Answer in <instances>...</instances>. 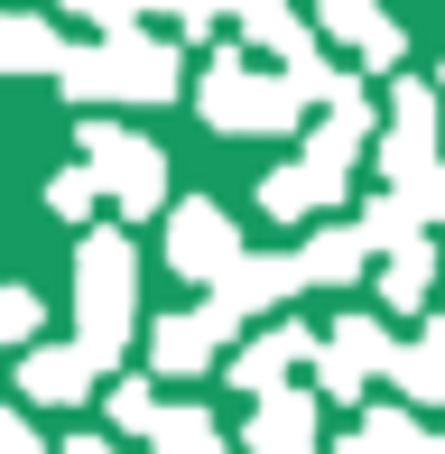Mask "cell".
I'll return each mask as SVG.
<instances>
[{
	"mask_svg": "<svg viewBox=\"0 0 445 454\" xmlns=\"http://www.w3.org/2000/svg\"><path fill=\"white\" fill-rule=\"evenodd\" d=\"M66 93L74 102H168L176 93V47L121 28V37H93V47H66Z\"/></svg>",
	"mask_w": 445,
	"mask_h": 454,
	"instance_id": "1",
	"label": "cell"
},
{
	"mask_svg": "<svg viewBox=\"0 0 445 454\" xmlns=\"http://www.w3.org/2000/svg\"><path fill=\"white\" fill-rule=\"evenodd\" d=\"M74 306H84V353L121 362V343H130V241L121 232H84V251H74Z\"/></svg>",
	"mask_w": 445,
	"mask_h": 454,
	"instance_id": "2",
	"label": "cell"
},
{
	"mask_svg": "<svg viewBox=\"0 0 445 454\" xmlns=\"http://www.w3.org/2000/svg\"><path fill=\"white\" fill-rule=\"evenodd\" d=\"M84 149H93V176L112 185V204H121L130 223H149V214H158V195H168V158H158L149 139L112 130V121H93V130H84Z\"/></svg>",
	"mask_w": 445,
	"mask_h": 454,
	"instance_id": "3",
	"label": "cell"
},
{
	"mask_svg": "<svg viewBox=\"0 0 445 454\" xmlns=\"http://www.w3.org/2000/svg\"><path fill=\"white\" fill-rule=\"evenodd\" d=\"M168 270L176 278H205L222 287L241 270V232L222 223V204H176V223H168Z\"/></svg>",
	"mask_w": 445,
	"mask_h": 454,
	"instance_id": "4",
	"label": "cell"
},
{
	"mask_svg": "<svg viewBox=\"0 0 445 454\" xmlns=\"http://www.w3.org/2000/svg\"><path fill=\"white\" fill-rule=\"evenodd\" d=\"M380 176H390L399 195H418V185L436 176V93L427 84H399L390 139H380Z\"/></svg>",
	"mask_w": 445,
	"mask_h": 454,
	"instance_id": "5",
	"label": "cell"
},
{
	"mask_svg": "<svg viewBox=\"0 0 445 454\" xmlns=\"http://www.w3.org/2000/svg\"><path fill=\"white\" fill-rule=\"evenodd\" d=\"M316 371H325V399H362L380 371H399V343L380 334L371 316H343L325 334V362H316Z\"/></svg>",
	"mask_w": 445,
	"mask_h": 454,
	"instance_id": "6",
	"label": "cell"
},
{
	"mask_svg": "<svg viewBox=\"0 0 445 454\" xmlns=\"http://www.w3.org/2000/svg\"><path fill=\"white\" fill-rule=\"evenodd\" d=\"M232 325H241V316H232L222 297L186 306V316H158V325H149V362H158V371H205V362H214V343L232 334Z\"/></svg>",
	"mask_w": 445,
	"mask_h": 454,
	"instance_id": "7",
	"label": "cell"
},
{
	"mask_svg": "<svg viewBox=\"0 0 445 454\" xmlns=\"http://www.w3.org/2000/svg\"><path fill=\"white\" fill-rule=\"evenodd\" d=\"M297 362H325V343L307 334V325H269V334L251 343V353L232 362V389H251V399H278V389H288V371Z\"/></svg>",
	"mask_w": 445,
	"mask_h": 454,
	"instance_id": "8",
	"label": "cell"
},
{
	"mask_svg": "<svg viewBox=\"0 0 445 454\" xmlns=\"http://www.w3.org/2000/svg\"><path fill=\"white\" fill-rule=\"evenodd\" d=\"M93 371H103V362H93L84 343H37V353L19 362V389L47 399V408H66V399H84V389H93Z\"/></svg>",
	"mask_w": 445,
	"mask_h": 454,
	"instance_id": "9",
	"label": "cell"
},
{
	"mask_svg": "<svg viewBox=\"0 0 445 454\" xmlns=\"http://www.w3.org/2000/svg\"><path fill=\"white\" fill-rule=\"evenodd\" d=\"M251 454H316V399H297V389H278V399L251 408Z\"/></svg>",
	"mask_w": 445,
	"mask_h": 454,
	"instance_id": "10",
	"label": "cell"
},
{
	"mask_svg": "<svg viewBox=\"0 0 445 454\" xmlns=\"http://www.w3.org/2000/svg\"><path fill=\"white\" fill-rule=\"evenodd\" d=\"M297 287H307V270H297V260H241L232 278L214 287L222 306H232V316H269L278 297H297Z\"/></svg>",
	"mask_w": 445,
	"mask_h": 454,
	"instance_id": "11",
	"label": "cell"
},
{
	"mask_svg": "<svg viewBox=\"0 0 445 454\" xmlns=\"http://www.w3.org/2000/svg\"><path fill=\"white\" fill-rule=\"evenodd\" d=\"M334 195H343V176H325V168L297 158V168H278L269 185H260V214H269V223H307V214H325Z\"/></svg>",
	"mask_w": 445,
	"mask_h": 454,
	"instance_id": "12",
	"label": "cell"
},
{
	"mask_svg": "<svg viewBox=\"0 0 445 454\" xmlns=\"http://www.w3.org/2000/svg\"><path fill=\"white\" fill-rule=\"evenodd\" d=\"M325 28L353 37L362 66H399V47H409V37H399V19H380V0H325Z\"/></svg>",
	"mask_w": 445,
	"mask_h": 454,
	"instance_id": "13",
	"label": "cell"
},
{
	"mask_svg": "<svg viewBox=\"0 0 445 454\" xmlns=\"http://www.w3.org/2000/svg\"><path fill=\"white\" fill-rule=\"evenodd\" d=\"M362 139H371V102H334L325 112V130L307 139V168H325V176H353V158H362Z\"/></svg>",
	"mask_w": 445,
	"mask_h": 454,
	"instance_id": "14",
	"label": "cell"
},
{
	"mask_svg": "<svg viewBox=\"0 0 445 454\" xmlns=\"http://www.w3.org/2000/svg\"><path fill=\"white\" fill-rule=\"evenodd\" d=\"M362 251H371L362 223H334V232H316L307 251H297V270H307V287H353L362 278Z\"/></svg>",
	"mask_w": 445,
	"mask_h": 454,
	"instance_id": "15",
	"label": "cell"
},
{
	"mask_svg": "<svg viewBox=\"0 0 445 454\" xmlns=\"http://www.w3.org/2000/svg\"><path fill=\"white\" fill-rule=\"evenodd\" d=\"M418 223H427V214H418V195H371V204H362V241H371V251H418Z\"/></svg>",
	"mask_w": 445,
	"mask_h": 454,
	"instance_id": "16",
	"label": "cell"
},
{
	"mask_svg": "<svg viewBox=\"0 0 445 454\" xmlns=\"http://www.w3.org/2000/svg\"><path fill=\"white\" fill-rule=\"evenodd\" d=\"M390 380L409 389L418 408H427V399H445V325H427L418 343H399V371H390Z\"/></svg>",
	"mask_w": 445,
	"mask_h": 454,
	"instance_id": "17",
	"label": "cell"
},
{
	"mask_svg": "<svg viewBox=\"0 0 445 454\" xmlns=\"http://www.w3.org/2000/svg\"><path fill=\"white\" fill-rule=\"evenodd\" d=\"M362 445H371V454H445L409 408H371V418H362Z\"/></svg>",
	"mask_w": 445,
	"mask_h": 454,
	"instance_id": "18",
	"label": "cell"
},
{
	"mask_svg": "<svg viewBox=\"0 0 445 454\" xmlns=\"http://www.w3.org/2000/svg\"><path fill=\"white\" fill-rule=\"evenodd\" d=\"M0 56H10L19 74H47V66H66V47H56V28H47V19H10V28H0Z\"/></svg>",
	"mask_w": 445,
	"mask_h": 454,
	"instance_id": "19",
	"label": "cell"
},
{
	"mask_svg": "<svg viewBox=\"0 0 445 454\" xmlns=\"http://www.w3.org/2000/svg\"><path fill=\"white\" fill-rule=\"evenodd\" d=\"M149 454H222V436H214L205 408H168V427L149 436Z\"/></svg>",
	"mask_w": 445,
	"mask_h": 454,
	"instance_id": "20",
	"label": "cell"
},
{
	"mask_svg": "<svg viewBox=\"0 0 445 454\" xmlns=\"http://www.w3.org/2000/svg\"><path fill=\"white\" fill-rule=\"evenodd\" d=\"M427 278H436V251L418 241V251H399V260H390V278H380V306H399V316H409V306L427 297Z\"/></svg>",
	"mask_w": 445,
	"mask_h": 454,
	"instance_id": "21",
	"label": "cell"
},
{
	"mask_svg": "<svg viewBox=\"0 0 445 454\" xmlns=\"http://www.w3.org/2000/svg\"><path fill=\"white\" fill-rule=\"evenodd\" d=\"M112 427H121V436H158V427H168L158 389H149V380H121V389H112Z\"/></svg>",
	"mask_w": 445,
	"mask_h": 454,
	"instance_id": "22",
	"label": "cell"
},
{
	"mask_svg": "<svg viewBox=\"0 0 445 454\" xmlns=\"http://www.w3.org/2000/svg\"><path fill=\"white\" fill-rule=\"evenodd\" d=\"M47 204H56V214H66V223H84L93 204H103V176H93V168H66V176L47 185Z\"/></svg>",
	"mask_w": 445,
	"mask_h": 454,
	"instance_id": "23",
	"label": "cell"
},
{
	"mask_svg": "<svg viewBox=\"0 0 445 454\" xmlns=\"http://www.w3.org/2000/svg\"><path fill=\"white\" fill-rule=\"evenodd\" d=\"M0 334L37 353V287H10V297H0Z\"/></svg>",
	"mask_w": 445,
	"mask_h": 454,
	"instance_id": "24",
	"label": "cell"
},
{
	"mask_svg": "<svg viewBox=\"0 0 445 454\" xmlns=\"http://www.w3.org/2000/svg\"><path fill=\"white\" fill-rule=\"evenodd\" d=\"M418 214H427V223H445V168H436L427 185H418Z\"/></svg>",
	"mask_w": 445,
	"mask_h": 454,
	"instance_id": "25",
	"label": "cell"
},
{
	"mask_svg": "<svg viewBox=\"0 0 445 454\" xmlns=\"http://www.w3.org/2000/svg\"><path fill=\"white\" fill-rule=\"evenodd\" d=\"M222 10H232L241 28H260V19H278V0H222Z\"/></svg>",
	"mask_w": 445,
	"mask_h": 454,
	"instance_id": "26",
	"label": "cell"
},
{
	"mask_svg": "<svg viewBox=\"0 0 445 454\" xmlns=\"http://www.w3.org/2000/svg\"><path fill=\"white\" fill-rule=\"evenodd\" d=\"M0 454H37V436H28L19 418H0Z\"/></svg>",
	"mask_w": 445,
	"mask_h": 454,
	"instance_id": "27",
	"label": "cell"
},
{
	"mask_svg": "<svg viewBox=\"0 0 445 454\" xmlns=\"http://www.w3.org/2000/svg\"><path fill=\"white\" fill-rule=\"evenodd\" d=\"M66 454H112V436H74V445H66Z\"/></svg>",
	"mask_w": 445,
	"mask_h": 454,
	"instance_id": "28",
	"label": "cell"
},
{
	"mask_svg": "<svg viewBox=\"0 0 445 454\" xmlns=\"http://www.w3.org/2000/svg\"><path fill=\"white\" fill-rule=\"evenodd\" d=\"M343 454H371V445H362V436H353V445H343Z\"/></svg>",
	"mask_w": 445,
	"mask_h": 454,
	"instance_id": "29",
	"label": "cell"
}]
</instances>
